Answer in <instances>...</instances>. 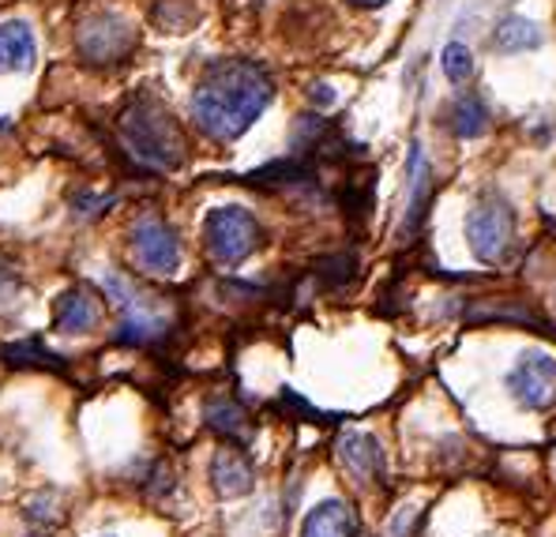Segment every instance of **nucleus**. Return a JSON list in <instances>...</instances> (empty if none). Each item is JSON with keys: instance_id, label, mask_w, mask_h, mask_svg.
I'll return each mask as SVG.
<instances>
[{"instance_id": "nucleus-1", "label": "nucleus", "mask_w": 556, "mask_h": 537, "mask_svg": "<svg viewBox=\"0 0 556 537\" xmlns=\"http://www.w3.org/2000/svg\"><path fill=\"white\" fill-rule=\"evenodd\" d=\"M275 79L264 64L230 56L203 68L192 91V120L203 136L218 143H233L256 125L260 113L271 105Z\"/></svg>"}, {"instance_id": "nucleus-2", "label": "nucleus", "mask_w": 556, "mask_h": 537, "mask_svg": "<svg viewBox=\"0 0 556 537\" xmlns=\"http://www.w3.org/2000/svg\"><path fill=\"white\" fill-rule=\"evenodd\" d=\"M117 140L125 154L154 174H174L185 162V132L154 94H136L117 113Z\"/></svg>"}, {"instance_id": "nucleus-3", "label": "nucleus", "mask_w": 556, "mask_h": 537, "mask_svg": "<svg viewBox=\"0 0 556 537\" xmlns=\"http://www.w3.org/2000/svg\"><path fill=\"white\" fill-rule=\"evenodd\" d=\"M264 241V230H260L256 215L249 207H215L207 218H203V244H207V256L215 259L218 267H237L252 256Z\"/></svg>"}, {"instance_id": "nucleus-4", "label": "nucleus", "mask_w": 556, "mask_h": 537, "mask_svg": "<svg viewBox=\"0 0 556 537\" xmlns=\"http://www.w3.org/2000/svg\"><path fill=\"white\" fill-rule=\"evenodd\" d=\"M466 241L481 264L496 267L508 259L515 244V210L501 192H481V200L466 215Z\"/></svg>"}, {"instance_id": "nucleus-5", "label": "nucleus", "mask_w": 556, "mask_h": 537, "mask_svg": "<svg viewBox=\"0 0 556 537\" xmlns=\"http://www.w3.org/2000/svg\"><path fill=\"white\" fill-rule=\"evenodd\" d=\"M105 290H110V297L125 312L117 335H113L121 346H151V342H162L169 335V316L136 282H128L125 274H105Z\"/></svg>"}, {"instance_id": "nucleus-6", "label": "nucleus", "mask_w": 556, "mask_h": 537, "mask_svg": "<svg viewBox=\"0 0 556 537\" xmlns=\"http://www.w3.org/2000/svg\"><path fill=\"white\" fill-rule=\"evenodd\" d=\"M132 49H136V30H132V23L117 12L87 15L76 30V53H79V61L91 64V68L121 64Z\"/></svg>"}, {"instance_id": "nucleus-7", "label": "nucleus", "mask_w": 556, "mask_h": 537, "mask_svg": "<svg viewBox=\"0 0 556 537\" xmlns=\"http://www.w3.org/2000/svg\"><path fill=\"white\" fill-rule=\"evenodd\" d=\"M132 256L147 274H174L181 267V241H177L174 226L162 222L159 215H143L136 218L132 233Z\"/></svg>"}, {"instance_id": "nucleus-8", "label": "nucleus", "mask_w": 556, "mask_h": 537, "mask_svg": "<svg viewBox=\"0 0 556 537\" xmlns=\"http://www.w3.org/2000/svg\"><path fill=\"white\" fill-rule=\"evenodd\" d=\"M508 391L522 410H549L556 402V357L545 349H527L508 372Z\"/></svg>"}, {"instance_id": "nucleus-9", "label": "nucleus", "mask_w": 556, "mask_h": 537, "mask_svg": "<svg viewBox=\"0 0 556 537\" xmlns=\"http://www.w3.org/2000/svg\"><path fill=\"white\" fill-rule=\"evenodd\" d=\"M339 462L346 466V474L354 477L357 485H383L388 477V462H383V447L376 444V436L369 433H342L339 444Z\"/></svg>"}, {"instance_id": "nucleus-10", "label": "nucleus", "mask_w": 556, "mask_h": 537, "mask_svg": "<svg viewBox=\"0 0 556 537\" xmlns=\"http://www.w3.org/2000/svg\"><path fill=\"white\" fill-rule=\"evenodd\" d=\"M211 485L223 500H237V496H249L256 485V466H252L249 451L237 444H226L211 459Z\"/></svg>"}, {"instance_id": "nucleus-11", "label": "nucleus", "mask_w": 556, "mask_h": 537, "mask_svg": "<svg viewBox=\"0 0 556 537\" xmlns=\"http://www.w3.org/2000/svg\"><path fill=\"white\" fill-rule=\"evenodd\" d=\"M53 323L64 335H87L102 323V297L91 286L64 290L53 305Z\"/></svg>"}, {"instance_id": "nucleus-12", "label": "nucleus", "mask_w": 556, "mask_h": 537, "mask_svg": "<svg viewBox=\"0 0 556 537\" xmlns=\"http://www.w3.org/2000/svg\"><path fill=\"white\" fill-rule=\"evenodd\" d=\"M432 195V166L425 158L421 143L410 146V162H406V218H403V238H417L425 222V210H429Z\"/></svg>"}, {"instance_id": "nucleus-13", "label": "nucleus", "mask_w": 556, "mask_h": 537, "mask_svg": "<svg viewBox=\"0 0 556 537\" xmlns=\"http://www.w3.org/2000/svg\"><path fill=\"white\" fill-rule=\"evenodd\" d=\"M38 56L35 30L27 20H4L0 23V76H15V72H30Z\"/></svg>"}, {"instance_id": "nucleus-14", "label": "nucleus", "mask_w": 556, "mask_h": 537, "mask_svg": "<svg viewBox=\"0 0 556 537\" xmlns=\"http://www.w3.org/2000/svg\"><path fill=\"white\" fill-rule=\"evenodd\" d=\"M241 181L252 184V189H308V184H316V166L308 158L290 154V158H278L271 166L252 169Z\"/></svg>"}, {"instance_id": "nucleus-15", "label": "nucleus", "mask_w": 556, "mask_h": 537, "mask_svg": "<svg viewBox=\"0 0 556 537\" xmlns=\"http://www.w3.org/2000/svg\"><path fill=\"white\" fill-rule=\"evenodd\" d=\"M301 537H357V515L346 500H320L301 523Z\"/></svg>"}, {"instance_id": "nucleus-16", "label": "nucleus", "mask_w": 556, "mask_h": 537, "mask_svg": "<svg viewBox=\"0 0 556 537\" xmlns=\"http://www.w3.org/2000/svg\"><path fill=\"white\" fill-rule=\"evenodd\" d=\"M203 418H207L211 433H218L223 439H249L252 436V421L249 413H244V406L237 402L230 395H215L207 398V406H203Z\"/></svg>"}, {"instance_id": "nucleus-17", "label": "nucleus", "mask_w": 556, "mask_h": 537, "mask_svg": "<svg viewBox=\"0 0 556 537\" xmlns=\"http://www.w3.org/2000/svg\"><path fill=\"white\" fill-rule=\"evenodd\" d=\"M444 120L459 140H478V136L489 132V105L478 94H459L447 105Z\"/></svg>"}, {"instance_id": "nucleus-18", "label": "nucleus", "mask_w": 556, "mask_h": 537, "mask_svg": "<svg viewBox=\"0 0 556 537\" xmlns=\"http://www.w3.org/2000/svg\"><path fill=\"white\" fill-rule=\"evenodd\" d=\"M0 361L12 369H64V357H56L42 338H20L0 346Z\"/></svg>"}, {"instance_id": "nucleus-19", "label": "nucleus", "mask_w": 556, "mask_h": 537, "mask_svg": "<svg viewBox=\"0 0 556 537\" xmlns=\"http://www.w3.org/2000/svg\"><path fill=\"white\" fill-rule=\"evenodd\" d=\"M542 46V30L538 23L522 20V15H504L493 30V49L496 53H527V49Z\"/></svg>"}, {"instance_id": "nucleus-20", "label": "nucleus", "mask_w": 556, "mask_h": 537, "mask_svg": "<svg viewBox=\"0 0 556 537\" xmlns=\"http://www.w3.org/2000/svg\"><path fill=\"white\" fill-rule=\"evenodd\" d=\"M466 320H470V323H481V320H511V323H530V328L545 331V335H556L545 316L530 312V308H504V305H493V301H478L473 308H466Z\"/></svg>"}, {"instance_id": "nucleus-21", "label": "nucleus", "mask_w": 556, "mask_h": 537, "mask_svg": "<svg viewBox=\"0 0 556 537\" xmlns=\"http://www.w3.org/2000/svg\"><path fill=\"white\" fill-rule=\"evenodd\" d=\"M357 279V256L354 252H334V256H324L316 264V282L324 290H342Z\"/></svg>"}, {"instance_id": "nucleus-22", "label": "nucleus", "mask_w": 556, "mask_h": 537, "mask_svg": "<svg viewBox=\"0 0 556 537\" xmlns=\"http://www.w3.org/2000/svg\"><path fill=\"white\" fill-rule=\"evenodd\" d=\"M440 68H444L447 84H455V87H466L473 79V72H478L473 68V53L463 42L444 46V53H440Z\"/></svg>"}, {"instance_id": "nucleus-23", "label": "nucleus", "mask_w": 556, "mask_h": 537, "mask_svg": "<svg viewBox=\"0 0 556 537\" xmlns=\"http://www.w3.org/2000/svg\"><path fill=\"white\" fill-rule=\"evenodd\" d=\"M110 195H94V192H79L76 200H72V210H76L79 218H94L102 215V207H110Z\"/></svg>"}, {"instance_id": "nucleus-24", "label": "nucleus", "mask_w": 556, "mask_h": 537, "mask_svg": "<svg viewBox=\"0 0 556 537\" xmlns=\"http://www.w3.org/2000/svg\"><path fill=\"white\" fill-rule=\"evenodd\" d=\"M15 293H20V274H15L12 267L0 264V305H8Z\"/></svg>"}, {"instance_id": "nucleus-25", "label": "nucleus", "mask_w": 556, "mask_h": 537, "mask_svg": "<svg viewBox=\"0 0 556 537\" xmlns=\"http://www.w3.org/2000/svg\"><path fill=\"white\" fill-rule=\"evenodd\" d=\"M308 98H313L316 105H331L334 91H331V84H313V87H308Z\"/></svg>"}, {"instance_id": "nucleus-26", "label": "nucleus", "mask_w": 556, "mask_h": 537, "mask_svg": "<svg viewBox=\"0 0 556 537\" xmlns=\"http://www.w3.org/2000/svg\"><path fill=\"white\" fill-rule=\"evenodd\" d=\"M346 4H354V8H383L388 0H346Z\"/></svg>"}, {"instance_id": "nucleus-27", "label": "nucleus", "mask_w": 556, "mask_h": 537, "mask_svg": "<svg viewBox=\"0 0 556 537\" xmlns=\"http://www.w3.org/2000/svg\"><path fill=\"white\" fill-rule=\"evenodd\" d=\"M30 537H42V534H30Z\"/></svg>"}]
</instances>
